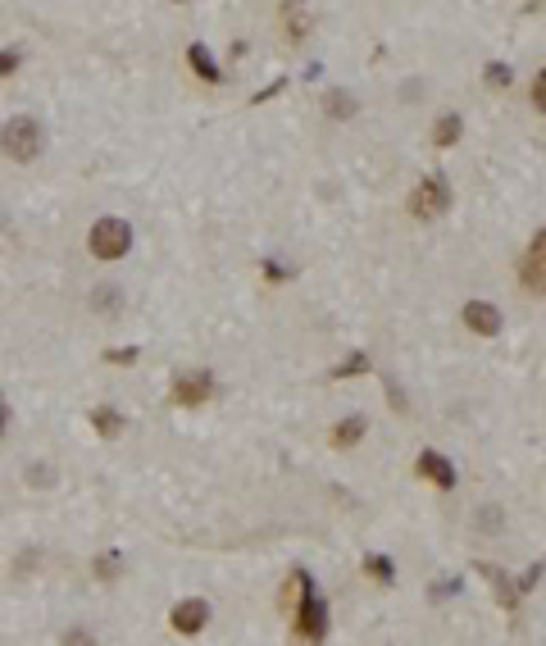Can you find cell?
Listing matches in <instances>:
<instances>
[{
  "label": "cell",
  "instance_id": "6da1fadb",
  "mask_svg": "<svg viewBox=\"0 0 546 646\" xmlns=\"http://www.w3.org/2000/svg\"><path fill=\"white\" fill-rule=\"evenodd\" d=\"M0 150H5L10 160H19V164H32V160L46 150V132H42V124H36L32 114H14V119L0 128Z\"/></svg>",
  "mask_w": 546,
  "mask_h": 646
},
{
  "label": "cell",
  "instance_id": "7a4b0ae2",
  "mask_svg": "<svg viewBox=\"0 0 546 646\" xmlns=\"http://www.w3.org/2000/svg\"><path fill=\"white\" fill-rule=\"evenodd\" d=\"M87 246L96 259L114 264V259H124L132 251V223L128 219H96L92 223V233H87Z\"/></svg>",
  "mask_w": 546,
  "mask_h": 646
},
{
  "label": "cell",
  "instance_id": "3957f363",
  "mask_svg": "<svg viewBox=\"0 0 546 646\" xmlns=\"http://www.w3.org/2000/svg\"><path fill=\"white\" fill-rule=\"evenodd\" d=\"M446 205H451V182H446V173H428L414 192H410V210L419 219H438Z\"/></svg>",
  "mask_w": 546,
  "mask_h": 646
},
{
  "label": "cell",
  "instance_id": "277c9868",
  "mask_svg": "<svg viewBox=\"0 0 546 646\" xmlns=\"http://www.w3.org/2000/svg\"><path fill=\"white\" fill-rule=\"evenodd\" d=\"M292 615H296V633H301L305 642H324V637H328V601L319 596V587L309 592Z\"/></svg>",
  "mask_w": 546,
  "mask_h": 646
},
{
  "label": "cell",
  "instance_id": "5b68a950",
  "mask_svg": "<svg viewBox=\"0 0 546 646\" xmlns=\"http://www.w3.org/2000/svg\"><path fill=\"white\" fill-rule=\"evenodd\" d=\"M214 396V373L210 369H187L173 378V401L178 405H201Z\"/></svg>",
  "mask_w": 546,
  "mask_h": 646
},
{
  "label": "cell",
  "instance_id": "8992f818",
  "mask_svg": "<svg viewBox=\"0 0 546 646\" xmlns=\"http://www.w3.org/2000/svg\"><path fill=\"white\" fill-rule=\"evenodd\" d=\"M169 624H173V633H182V637H197V633L210 624V601H205V596L178 601L173 610H169Z\"/></svg>",
  "mask_w": 546,
  "mask_h": 646
},
{
  "label": "cell",
  "instance_id": "52a82bcc",
  "mask_svg": "<svg viewBox=\"0 0 546 646\" xmlns=\"http://www.w3.org/2000/svg\"><path fill=\"white\" fill-rule=\"evenodd\" d=\"M414 469H419V478H428V483H438L442 491H455V465L446 460L442 451H419V460H414Z\"/></svg>",
  "mask_w": 546,
  "mask_h": 646
},
{
  "label": "cell",
  "instance_id": "ba28073f",
  "mask_svg": "<svg viewBox=\"0 0 546 646\" xmlns=\"http://www.w3.org/2000/svg\"><path fill=\"white\" fill-rule=\"evenodd\" d=\"M460 319H464V328L478 332V337H496L501 332V310L492 306V300H470V306L460 310Z\"/></svg>",
  "mask_w": 546,
  "mask_h": 646
},
{
  "label": "cell",
  "instance_id": "9c48e42d",
  "mask_svg": "<svg viewBox=\"0 0 546 646\" xmlns=\"http://www.w3.org/2000/svg\"><path fill=\"white\" fill-rule=\"evenodd\" d=\"M309 592H315V578H309V569H292V574H287V583H283V610H296V605L309 596Z\"/></svg>",
  "mask_w": 546,
  "mask_h": 646
},
{
  "label": "cell",
  "instance_id": "30bf717a",
  "mask_svg": "<svg viewBox=\"0 0 546 646\" xmlns=\"http://www.w3.org/2000/svg\"><path fill=\"white\" fill-rule=\"evenodd\" d=\"M542 255H546V233H533V246H528V255H524V283L533 287V291H542Z\"/></svg>",
  "mask_w": 546,
  "mask_h": 646
},
{
  "label": "cell",
  "instance_id": "8fae6325",
  "mask_svg": "<svg viewBox=\"0 0 546 646\" xmlns=\"http://www.w3.org/2000/svg\"><path fill=\"white\" fill-rule=\"evenodd\" d=\"M187 60H191V68H197L205 83H223V68L214 64V55H210L201 42H191V46H187Z\"/></svg>",
  "mask_w": 546,
  "mask_h": 646
},
{
  "label": "cell",
  "instance_id": "7c38bea8",
  "mask_svg": "<svg viewBox=\"0 0 546 646\" xmlns=\"http://www.w3.org/2000/svg\"><path fill=\"white\" fill-rule=\"evenodd\" d=\"M124 424H128V419H124V414L114 410V405H96V410H92V428H96L100 437H119Z\"/></svg>",
  "mask_w": 546,
  "mask_h": 646
},
{
  "label": "cell",
  "instance_id": "4fadbf2b",
  "mask_svg": "<svg viewBox=\"0 0 546 646\" xmlns=\"http://www.w3.org/2000/svg\"><path fill=\"white\" fill-rule=\"evenodd\" d=\"M460 132H464V119H460V114H442V119L433 124V146L446 150V146L460 141Z\"/></svg>",
  "mask_w": 546,
  "mask_h": 646
},
{
  "label": "cell",
  "instance_id": "5bb4252c",
  "mask_svg": "<svg viewBox=\"0 0 546 646\" xmlns=\"http://www.w3.org/2000/svg\"><path fill=\"white\" fill-rule=\"evenodd\" d=\"M365 414H350V419H341L337 428H333V446H356L360 437H365Z\"/></svg>",
  "mask_w": 546,
  "mask_h": 646
},
{
  "label": "cell",
  "instance_id": "9a60e30c",
  "mask_svg": "<svg viewBox=\"0 0 546 646\" xmlns=\"http://www.w3.org/2000/svg\"><path fill=\"white\" fill-rule=\"evenodd\" d=\"M365 574H369V578H378V583H397V564H392V555H378V551H369V555H365Z\"/></svg>",
  "mask_w": 546,
  "mask_h": 646
},
{
  "label": "cell",
  "instance_id": "2e32d148",
  "mask_svg": "<svg viewBox=\"0 0 546 646\" xmlns=\"http://www.w3.org/2000/svg\"><path fill=\"white\" fill-rule=\"evenodd\" d=\"M328 114H333V119H350V114H356L360 105H356V96H350V92H328Z\"/></svg>",
  "mask_w": 546,
  "mask_h": 646
},
{
  "label": "cell",
  "instance_id": "e0dca14e",
  "mask_svg": "<svg viewBox=\"0 0 546 646\" xmlns=\"http://www.w3.org/2000/svg\"><path fill=\"white\" fill-rule=\"evenodd\" d=\"M96 578H105V583H114V578H119V569H124V555L119 551H105V555H96Z\"/></svg>",
  "mask_w": 546,
  "mask_h": 646
},
{
  "label": "cell",
  "instance_id": "ac0fdd59",
  "mask_svg": "<svg viewBox=\"0 0 546 646\" xmlns=\"http://www.w3.org/2000/svg\"><path fill=\"white\" fill-rule=\"evenodd\" d=\"M356 373H369V355H365V351H350V355L333 369V378H356Z\"/></svg>",
  "mask_w": 546,
  "mask_h": 646
},
{
  "label": "cell",
  "instance_id": "d6986e66",
  "mask_svg": "<svg viewBox=\"0 0 546 646\" xmlns=\"http://www.w3.org/2000/svg\"><path fill=\"white\" fill-rule=\"evenodd\" d=\"M305 32H309V19H305V14H296V10H287V36H292V42H301Z\"/></svg>",
  "mask_w": 546,
  "mask_h": 646
},
{
  "label": "cell",
  "instance_id": "ffe728a7",
  "mask_svg": "<svg viewBox=\"0 0 546 646\" xmlns=\"http://www.w3.org/2000/svg\"><path fill=\"white\" fill-rule=\"evenodd\" d=\"M483 78H487L492 87H510V78H515V73L505 68V64H487V73H483Z\"/></svg>",
  "mask_w": 546,
  "mask_h": 646
},
{
  "label": "cell",
  "instance_id": "44dd1931",
  "mask_svg": "<svg viewBox=\"0 0 546 646\" xmlns=\"http://www.w3.org/2000/svg\"><path fill=\"white\" fill-rule=\"evenodd\" d=\"M105 360H109V364H137V347H109Z\"/></svg>",
  "mask_w": 546,
  "mask_h": 646
},
{
  "label": "cell",
  "instance_id": "7402d4cb",
  "mask_svg": "<svg viewBox=\"0 0 546 646\" xmlns=\"http://www.w3.org/2000/svg\"><path fill=\"white\" fill-rule=\"evenodd\" d=\"M60 646H96V637H92V633H87V628H68V633H64V642H60Z\"/></svg>",
  "mask_w": 546,
  "mask_h": 646
},
{
  "label": "cell",
  "instance_id": "603a6c76",
  "mask_svg": "<svg viewBox=\"0 0 546 646\" xmlns=\"http://www.w3.org/2000/svg\"><path fill=\"white\" fill-rule=\"evenodd\" d=\"M19 64H23V55H19L14 46H10V51H0V78H10V73H14Z\"/></svg>",
  "mask_w": 546,
  "mask_h": 646
},
{
  "label": "cell",
  "instance_id": "cb8c5ba5",
  "mask_svg": "<svg viewBox=\"0 0 546 646\" xmlns=\"http://www.w3.org/2000/svg\"><path fill=\"white\" fill-rule=\"evenodd\" d=\"M260 269H264V278H269V283H287V269H283L278 259H264Z\"/></svg>",
  "mask_w": 546,
  "mask_h": 646
},
{
  "label": "cell",
  "instance_id": "d4e9b609",
  "mask_svg": "<svg viewBox=\"0 0 546 646\" xmlns=\"http://www.w3.org/2000/svg\"><path fill=\"white\" fill-rule=\"evenodd\" d=\"M283 92H287V78H278V83H273V87H264V92H255L251 100H255V105H264V100H273V96H283Z\"/></svg>",
  "mask_w": 546,
  "mask_h": 646
},
{
  "label": "cell",
  "instance_id": "484cf974",
  "mask_svg": "<svg viewBox=\"0 0 546 646\" xmlns=\"http://www.w3.org/2000/svg\"><path fill=\"white\" fill-rule=\"evenodd\" d=\"M537 578H542V564H528V574H519V592H533ZM519 592H515V596H519Z\"/></svg>",
  "mask_w": 546,
  "mask_h": 646
},
{
  "label": "cell",
  "instance_id": "4316f807",
  "mask_svg": "<svg viewBox=\"0 0 546 646\" xmlns=\"http://www.w3.org/2000/svg\"><path fill=\"white\" fill-rule=\"evenodd\" d=\"M92 300H96V306H105V310H114V306H119V291H114V287H100Z\"/></svg>",
  "mask_w": 546,
  "mask_h": 646
},
{
  "label": "cell",
  "instance_id": "83f0119b",
  "mask_svg": "<svg viewBox=\"0 0 546 646\" xmlns=\"http://www.w3.org/2000/svg\"><path fill=\"white\" fill-rule=\"evenodd\" d=\"M28 478H32L36 487H46V483H55V474H51L46 465H32V469H28Z\"/></svg>",
  "mask_w": 546,
  "mask_h": 646
},
{
  "label": "cell",
  "instance_id": "f1b7e54d",
  "mask_svg": "<svg viewBox=\"0 0 546 646\" xmlns=\"http://www.w3.org/2000/svg\"><path fill=\"white\" fill-rule=\"evenodd\" d=\"M5 424H10V405H5V396H0V433H5Z\"/></svg>",
  "mask_w": 546,
  "mask_h": 646
}]
</instances>
